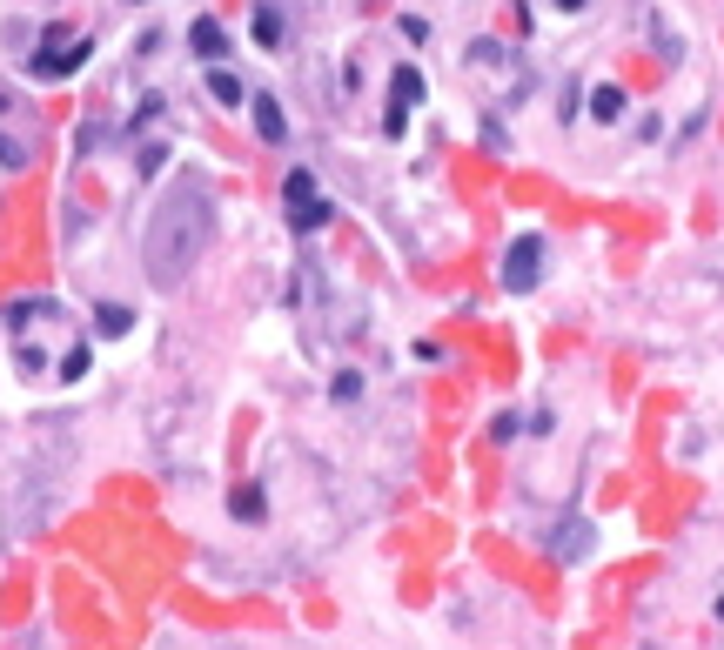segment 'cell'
<instances>
[{"label":"cell","instance_id":"10","mask_svg":"<svg viewBox=\"0 0 724 650\" xmlns=\"http://www.w3.org/2000/svg\"><path fill=\"white\" fill-rule=\"evenodd\" d=\"M208 94H215L222 108H242V101H249V94H242V81H235L228 68H215V74H208Z\"/></svg>","mask_w":724,"mask_h":650},{"label":"cell","instance_id":"3","mask_svg":"<svg viewBox=\"0 0 724 650\" xmlns=\"http://www.w3.org/2000/svg\"><path fill=\"white\" fill-rule=\"evenodd\" d=\"M81 61H88V34H74L68 21H54L41 34V54H34V74H41V81H68L74 68H81Z\"/></svg>","mask_w":724,"mask_h":650},{"label":"cell","instance_id":"1","mask_svg":"<svg viewBox=\"0 0 724 650\" xmlns=\"http://www.w3.org/2000/svg\"><path fill=\"white\" fill-rule=\"evenodd\" d=\"M208 235H215V195H208V181L202 175L175 181L155 202V215H148V235H141L148 282H155V289H175L181 275H195V262L208 255Z\"/></svg>","mask_w":724,"mask_h":650},{"label":"cell","instance_id":"8","mask_svg":"<svg viewBox=\"0 0 724 650\" xmlns=\"http://www.w3.org/2000/svg\"><path fill=\"white\" fill-rule=\"evenodd\" d=\"M188 47H195L202 61H222V54H228V34H222V21H208V14H202V21L188 27Z\"/></svg>","mask_w":724,"mask_h":650},{"label":"cell","instance_id":"6","mask_svg":"<svg viewBox=\"0 0 724 650\" xmlns=\"http://www.w3.org/2000/svg\"><path fill=\"white\" fill-rule=\"evenodd\" d=\"M249 114H255V135L269 141V148L289 141V121H282V101H275V94H249Z\"/></svg>","mask_w":724,"mask_h":650},{"label":"cell","instance_id":"12","mask_svg":"<svg viewBox=\"0 0 724 650\" xmlns=\"http://www.w3.org/2000/svg\"><path fill=\"white\" fill-rule=\"evenodd\" d=\"M255 41H262V47H282V14H275V7H262V14H255Z\"/></svg>","mask_w":724,"mask_h":650},{"label":"cell","instance_id":"2","mask_svg":"<svg viewBox=\"0 0 724 650\" xmlns=\"http://www.w3.org/2000/svg\"><path fill=\"white\" fill-rule=\"evenodd\" d=\"M282 202H289V228H295V235H316V228L336 222V208H329V195L316 188V175H309V168H289Z\"/></svg>","mask_w":724,"mask_h":650},{"label":"cell","instance_id":"11","mask_svg":"<svg viewBox=\"0 0 724 650\" xmlns=\"http://www.w3.org/2000/svg\"><path fill=\"white\" fill-rule=\"evenodd\" d=\"M94 322H101V336H128V329H135V315L121 309V302H101V309H94Z\"/></svg>","mask_w":724,"mask_h":650},{"label":"cell","instance_id":"9","mask_svg":"<svg viewBox=\"0 0 724 650\" xmlns=\"http://www.w3.org/2000/svg\"><path fill=\"white\" fill-rule=\"evenodd\" d=\"M228 510H235V516H242V523H262V516H269V496H262V490H255V483H242V490H235V496H228Z\"/></svg>","mask_w":724,"mask_h":650},{"label":"cell","instance_id":"16","mask_svg":"<svg viewBox=\"0 0 724 650\" xmlns=\"http://www.w3.org/2000/svg\"><path fill=\"white\" fill-rule=\"evenodd\" d=\"M336 396H342V403H356V396H362V376H356V369H342V376H336Z\"/></svg>","mask_w":724,"mask_h":650},{"label":"cell","instance_id":"18","mask_svg":"<svg viewBox=\"0 0 724 650\" xmlns=\"http://www.w3.org/2000/svg\"><path fill=\"white\" fill-rule=\"evenodd\" d=\"M557 7H564V14H584V7H590V0H557Z\"/></svg>","mask_w":724,"mask_h":650},{"label":"cell","instance_id":"14","mask_svg":"<svg viewBox=\"0 0 724 650\" xmlns=\"http://www.w3.org/2000/svg\"><path fill=\"white\" fill-rule=\"evenodd\" d=\"M0 168H27V141L0 135Z\"/></svg>","mask_w":724,"mask_h":650},{"label":"cell","instance_id":"17","mask_svg":"<svg viewBox=\"0 0 724 650\" xmlns=\"http://www.w3.org/2000/svg\"><path fill=\"white\" fill-rule=\"evenodd\" d=\"M148 121H161V94H141V108H135V128H148Z\"/></svg>","mask_w":724,"mask_h":650},{"label":"cell","instance_id":"5","mask_svg":"<svg viewBox=\"0 0 724 650\" xmlns=\"http://www.w3.org/2000/svg\"><path fill=\"white\" fill-rule=\"evenodd\" d=\"M423 101V68H396V88H389V135H403L409 108Z\"/></svg>","mask_w":724,"mask_h":650},{"label":"cell","instance_id":"4","mask_svg":"<svg viewBox=\"0 0 724 650\" xmlns=\"http://www.w3.org/2000/svg\"><path fill=\"white\" fill-rule=\"evenodd\" d=\"M537 282H543V235H510V248H503V289L530 295Z\"/></svg>","mask_w":724,"mask_h":650},{"label":"cell","instance_id":"19","mask_svg":"<svg viewBox=\"0 0 724 650\" xmlns=\"http://www.w3.org/2000/svg\"><path fill=\"white\" fill-rule=\"evenodd\" d=\"M7 108H14V94H7V88H0V114H7Z\"/></svg>","mask_w":724,"mask_h":650},{"label":"cell","instance_id":"15","mask_svg":"<svg viewBox=\"0 0 724 650\" xmlns=\"http://www.w3.org/2000/svg\"><path fill=\"white\" fill-rule=\"evenodd\" d=\"M161 161H168V148H161V141H148V148H141V168H135V175H155Z\"/></svg>","mask_w":724,"mask_h":650},{"label":"cell","instance_id":"7","mask_svg":"<svg viewBox=\"0 0 724 650\" xmlns=\"http://www.w3.org/2000/svg\"><path fill=\"white\" fill-rule=\"evenodd\" d=\"M624 108H631V101H624V88H617V81H597V88H590V121L617 128V121H624Z\"/></svg>","mask_w":724,"mask_h":650},{"label":"cell","instance_id":"13","mask_svg":"<svg viewBox=\"0 0 724 650\" xmlns=\"http://www.w3.org/2000/svg\"><path fill=\"white\" fill-rule=\"evenodd\" d=\"M54 376H61V382H81V376H88V349H68V356L54 362Z\"/></svg>","mask_w":724,"mask_h":650}]
</instances>
